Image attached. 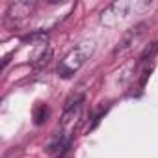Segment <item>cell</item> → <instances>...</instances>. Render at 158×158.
I'll list each match as a JSON object with an SVG mask.
<instances>
[{"label": "cell", "instance_id": "5b68a950", "mask_svg": "<svg viewBox=\"0 0 158 158\" xmlns=\"http://www.w3.org/2000/svg\"><path fill=\"white\" fill-rule=\"evenodd\" d=\"M47 117V106L45 104H39L37 106V112H35V123H43V119Z\"/></svg>", "mask_w": 158, "mask_h": 158}, {"label": "cell", "instance_id": "277c9868", "mask_svg": "<svg viewBox=\"0 0 158 158\" xmlns=\"http://www.w3.org/2000/svg\"><path fill=\"white\" fill-rule=\"evenodd\" d=\"M32 10H34V4H30V2H15L8 10V19H15V21L23 19V17L30 15Z\"/></svg>", "mask_w": 158, "mask_h": 158}, {"label": "cell", "instance_id": "7a4b0ae2", "mask_svg": "<svg viewBox=\"0 0 158 158\" xmlns=\"http://www.w3.org/2000/svg\"><path fill=\"white\" fill-rule=\"evenodd\" d=\"M132 10H136V2H127V0H117V2H112L101 13V23L104 26H115L117 23L125 21L130 15Z\"/></svg>", "mask_w": 158, "mask_h": 158}, {"label": "cell", "instance_id": "6da1fadb", "mask_svg": "<svg viewBox=\"0 0 158 158\" xmlns=\"http://www.w3.org/2000/svg\"><path fill=\"white\" fill-rule=\"evenodd\" d=\"M93 50H95V43L93 41H82V43H78L74 48H71L65 56H63V60L60 61V65H58V74L61 76V78H69V76H73L76 71H80V67L88 61V58L93 54Z\"/></svg>", "mask_w": 158, "mask_h": 158}, {"label": "cell", "instance_id": "3957f363", "mask_svg": "<svg viewBox=\"0 0 158 158\" xmlns=\"http://www.w3.org/2000/svg\"><path fill=\"white\" fill-rule=\"evenodd\" d=\"M143 28H145V24H143V23H141V24H138V26H134V28H130V30L123 35V39L119 41V45H117V48H115V56H117V54H125L128 48H132V45L141 37Z\"/></svg>", "mask_w": 158, "mask_h": 158}]
</instances>
